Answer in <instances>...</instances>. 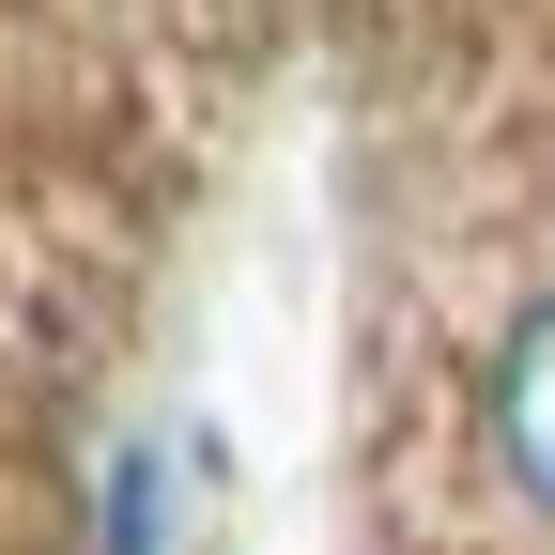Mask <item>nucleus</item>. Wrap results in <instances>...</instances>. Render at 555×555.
<instances>
[{"mask_svg":"<svg viewBox=\"0 0 555 555\" xmlns=\"http://www.w3.org/2000/svg\"><path fill=\"white\" fill-rule=\"evenodd\" d=\"M93 555H170V448H108V478H93Z\"/></svg>","mask_w":555,"mask_h":555,"instance_id":"f03ea898","label":"nucleus"},{"mask_svg":"<svg viewBox=\"0 0 555 555\" xmlns=\"http://www.w3.org/2000/svg\"><path fill=\"white\" fill-rule=\"evenodd\" d=\"M478 448H494V478L555 525V294H525L509 339H494V371H478Z\"/></svg>","mask_w":555,"mask_h":555,"instance_id":"f257e3e1","label":"nucleus"}]
</instances>
